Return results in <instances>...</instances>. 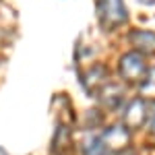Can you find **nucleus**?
I'll return each mask as SVG.
<instances>
[{"mask_svg": "<svg viewBox=\"0 0 155 155\" xmlns=\"http://www.w3.org/2000/svg\"><path fill=\"white\" fill-rule=\"evenodd\" d=\"M97 19L106 31H114L126 23L128 15L122 0H97Z\"/></svg>", "mask_w": 155, "mask_h": 155, "instance_id": "1", "label": "nucleus"}, {"mask_svg": "<svg viewBox=\"0 0 155 155\" xmlns=\"http://www.w3.org/2000/svg\"><path fill=\"white\" fill-rule=\"evenodd\" d=\"M147 64H145V58L143 54H139V52H126L118 62V72L120 77L126 81V83H137L141 85V81L145 79V74H147Z\"/></svg>", "mask_w": 155, "mask_h": 155, "instance_id": "2", "label": "nucleus"}, {"mask_svg": "<svg viewBox=\"0 0 155 155\" xmlns=\"http://www.w3.org/2000/svg\"><path fill=\"white\" fill-rule=\"evenodd\" d=\"M149 120V110H147V101L141 97H134L130 99L124 112H122V126L126 130H134V128H141L145 122Z\"/></svg>", "mask_w": 155, "mask_h": 155, "instance_id": "3", "label": "nucleus"}, {"mask_svg": "<svg viewBox=\"0 0 155 155\" xmlns=\"http://www.w3.org/2000/svg\"><path fill=\"white\" fill-rule=\"evenodd\" d=\"M99 101H101V106L107 107V110H116V107L122 104V99H124V91H122V87L116 83H106L101 89H99Z\"/></svg>", "mask_w": 155, "mask_h": 155, "instance_id": "4", "label": "nucleus"}, {"mask_svg": "<svg viewBox=\"0 0 155 155\" xmlns=\"http://www.w3.org/2000/svg\"><path fill=\"white\" fill-rule=\"evenodd\" d=\"M72 151V134L71 128L60 124L54 139H52V153L54 155H68Z\"/></svg>", "mask_w": 155, "mask_h": 155, "instance_id": "5", "label": "nucleus"}, {"mask_svg": "<svg viewBox=\"0 0 155 155\" xmlns=\"http://www.w3.org/2000/svg\"><path fill=\"white\" fill-rule=\"evenodd\" d=\"M130 41L134 44V52L139 54H155V33L153 31H132Z\"/></svg>", "mask_w": 155, "mask_h": 155, "instance_id": "6", "label": "nucleus"}, {"mask_svg": "<svg viewBox=\"0 0 155 155\" xmlns=\"http://www.w3.org/2000/svg\"><path fill=\"white\" fill-rule=\"evenodd\" d=\"M87 77H89V79H85V89H87L89 93H93V95H97L99 89H101L106 83H110V81H107L106 68H101V66H95L93 71H89Z\"/></svg>", "mask_w": 155, "mask_h": 155, "instance_id": "7", "label": "nucleus"}, {"mask_svg": "<svg viewBox=\"0 0 155 155\" xmlns=\"http://www.w3.org/2000/svg\"><path fill=\"white\" fill-rule=\"evenodd\" d=\"M141 99H153L155 101V66L153 68H149L147 74H145V79L141 81Z\"/></svg>", "mask_w": 155, "mask_h": 155, "instance_id": "8", "label": "nucleus"}, {"mask_svg": "<svg viewBox=\"0 0 155 155\" xmlns=\"http://www.w3.org/2000/svg\"><path fill=\"white\" fill-rule=\"evenodd\" d=\"M149 130L155 134V107H153V114L149 116Z\"/></svg>", "mask_w": 155, "mask_h": 155, "instance_id": "9", "label": "nucleus"}, {"mask_svg": "<svg viewBox=\"0 0 155 155\" xmlns=\"http://www.w3.org/2000/svg\"><path fill=\"white\" fill-rule=\"evenodd\" d=\"M141 4H147V6H151V4H155V0H139Z\"/></svg>", "mask_w": 155, "mask_h": 155, "instance_id": "10", "label": "nucleus"}, {"mask_svg": "<svg viewBox=\"0 0 155 155\" xmlns=\"http://www.w3.org/2000/svg\"><path fill=\"white\" fill-rule=\"evenodd\" d=\"M0 155H8V153H6V151H4V149H2V147H0Z\"/></svg>", "mask_w": 155, "mask_h": 155, "instance_id": "11", "label": "nucleus"}, {"mask_svg": "<svg viewBox=\"0 0 155 155\" xmlns=\"http://www.w3.org/2000/svg\"><path fill=\"white\" fill-rule=\"evenodd\" d=\"M122 155H134V153H128V151H126V153H122Z\"/></svg>", "mask_w": 155, "mask_h": 155, "instance_id": "12", "label": "nucleus"}]
</instances>
